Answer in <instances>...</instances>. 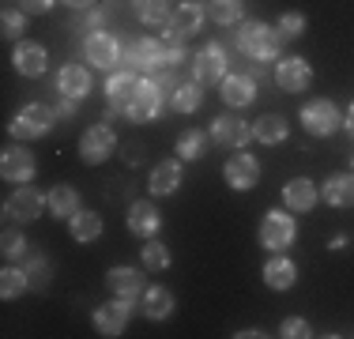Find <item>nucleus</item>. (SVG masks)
<instances>
[{"label":"nucleus","mask_w":354,"mask_h":339,"mask_svg":"<svg viewBox=\"0 0 354 339\" xmlns=\"http://www.w3.org/2000/svg\"><path fill=\"white\" fill-rule=\"evenodd\" d=\"M238 53H245L249 61H279V49H283V34L279 27H268L260 19H241L238 23Z\"/></svg>","instance_id":"f257e3e1"},{"label":"nucleus","mask_w":354,"mask_h":339,"mask_svg":"<svg viewBox=\"0 0 354 339\" xmlns=\"http://www.w3.org/2000/svg\"><path fill=\"white\" fill-rule=\"evenodd\" d=\"M57 121V109L46 106V102H27V106L19 109V113L8 121V136L12 140H41V136H49V129H53Z\"/></svg>","instance_id":"f03ea898"},{"label":"nucleus","mask_w":354,"mask_h":339,"mask_svg":"<svg viewBox=\"0 0 354 339\" xmlns=\"http://www.w3.org/2000/svg\"><path fill=\"white\" fill-rule=\"evenodd\" d=\"M204 19H207V8L196 4V0H185V4H177V12L170 15V23L162 27V42H166V46H185L192 34L204 30Z\"/></svg>","instance_id":"7ed1b4c3"},{"label":"nucleus","mask_w":354,"mask_h":339,"mask_svg":"<svg viewBox=\"0 0 354 339\" xmlns=\"http://www.w3.org/2000/svg\"><path fill=\"white\" fill-rule=\"evenodd\" d=\"M41 211H49V192H38L35 185H15V192L4 200L8 223H35Z\"/></svg>","instance_id":"20e7f679"},{"label":"nucleus","mask_w":354,"mask_h":339,"mask_svg":"<svg viewBox=\"0 0 354 339\" xmlns=\"http://www.w3.org/2000/svg\"><path fill=\"white\" fill-rule=\"evenodd\" d=\"M166 106H170V98H166V91L158 87V80H155V75H143L140 87H136V98H132L129 109H124V117L136 121V125H143V121H155Z\"/></svg>","instance_id":"39448f33"},{"label":"nucleus","mask_w":354,"mask_h":339,"mask_svg":"<svg viewBox=\"0 0 354 339\" xmlns=\"http://www.w3.org/2000/svg\"><path fill=\"white\" fill-rule=\"evenodd\" d=\"M226 68H230V49L223 42H204V49H196L192 57V80L196 83H223L226 80Z\"/></svg>","instance_id":"423d86ee"},{"label":"nucleus","mask_w":354,"mask_h":339,"mask_svg":"<svg viewBox=\"0 0 354 339\" xmlns=\"http://www.w3.org/2000/svg\"><path fill=\"white\" fill-rule=\"evenodd\" d=\"M294 241H298V223H294L290 211H268L264 223H260V245L268 253H286Z\"/></svg>","instance_id":"0eeeda50"},{"label":"nucleus","mask_w":354,"mask_h":339,"mask_svg":"<svg viewBox=\"0 0 354 339\" xmlns=\"http://www.w3.org/2000/svg\"><path fill=\"white\" fill-rule=\"evenodd\" d=\"M83 57H87V64L98 68V72H117V68H121V57H124V46L113 34L95 30V34L83 38Z\"/></svg>","instance_id":"6e6552de"},{"label":"nucleus","mask_w":354,"mask_h":339,"mask_svg":"<svg viewBox=\"0 0 354 339\" xmlns=\"http://www.w3.org/2000/svg\"><path fill=\"white\" fill-rule=\"evenodd\" d=\"M301 129L309 136H335L343 129V113L332 98H313L301 106Z\"/></svg>","instance_id":"1a4fd4ad"},{"label":"nucleus","mask_w":354,"mask_h":339,"mask_svg":"<svg viewBox=\"0 0 354 339\" xmlns=\"http://www.w3.org/2000/svg\"><path fill=\"white\" fill-rule=\"evenodd\" d=\"M136 87H140V72H132V68H117V72L106 75V117L102 121H113L117 113H124L129 109V102L136 98Z\"/></svg>","instance_id":"9d476101"},{"label":"nucleus","mask_w":354,"mask_h":339,"mask_svg":"<svg viewBox=\"0 0 354 339\" xmlns=\"http://www.w3.org/2000/svg\"><path fill=\"white\" fill-rule=\"evenodd\" d=\"M162 64H166V42L140 38V42H132V46H124L121 68H132V72H143V75H155Z\"/></svg>","instance_id":"9b49d317"},{"label":"nucleus","mask_w":354,"mask_h":339,"mask_svg":"<svg viewBox=\"0 0 354 339\" xmlns=\"http://www.w3.org/2000/svg\"><path fill=\"white\" fill-rule=\"evenodd\" d=\"M132 309H136V302H132V298H117V294H113L109 302H102V305L95 309V332L106 336V339L121 336L124 328H129Z\"/></svg>","instance_id":"f8f14e48"},{"label":"nucleus","mask_w":354,"mask_h":339,"mask_svg":"<svg viewBox=\"0 0 354 339\" xmlns=\"http://www.w3.org/2000/svg\"><path fill=\"white\" fill-rule=\"evenodd\" d=\"M113 151H117V132L109 129V125H91V129L80 136V158L87 166H102Z\"/></svg>","instance_id":"ddd939ff"},{"label":"nucleus","mask_w":354,"mask_h":339,"mask_svg":"<svg viewBox=\"0 0 354 339\" xmlns=\"http://www.w3.org/2000/svg\"><path fill=\"white\" fill-rule=\"evenodd\" d=\"M275 83H279V91L286 95H301V91L313 83V68H309L306 57H279L275 61Z\"/></svg>","instance_id":"4468645a"},{"label":"nucleus","mask_w":354,"mask_h":339,"mask_svg":"<svg viewBox=\"0 0 354 339\" xmlns=\"http://www.w3.org/2000/svg\"><path fill=\"white\" fill-rule=\"evenodd\" d=\"M249 140H252V125L241 121L238 113H223V117H215V121H212V143H218V147L241 151Z\"/></svg>","instance_id":"2eb2a0df"},{"label":"nucleus","mask_w":354,"mask_h":339,"mask_svg":"<svg viewBox=\"0 0 354 339\" xmlns=\"http://www.w3.org/2000/svg\"><path fill=\"white\" fill-rule=\"evenodd\" d=\"M223 177H226V185H230L234 192L257 189V181H260V163H257V155H245V151L230 155V158H226V166H223Z\"/></svg>","instance_id":"dca6fc26"},{"label":"nucleus","mask_w":354,"mask_h":339,"mask_svg":"<svg viewBox=\"0 0 354 339\" xmlns=\"http://www.w3.org/2000/svg\"><path fill=\"white\" fill-rule=\"evenodd\" d=\"M12 64H15V72H19V75L38 80V75H46V68H49V53H46L41 42L19 38V42H15V49H12Z\"/></svg>","instance_id":"f3484780"},{"label":"nucleus","mask_w":354,"mask_h":339,"mask_svg":"<svg viewBox=\"0 0 354 339\" xmlns=\"http://www.w3.org/2000/svg\"><path fill=\"white\" fill-rule=\"evenodd\" d=\"M35 174H38V163H35L30 151H23V147H8L4 151V158H0V177H4V181L30 185V181H35Z\"/></svg>","instance_id":"a211bd4d"},{"label":"nucleus","mask_w":354,"mask_h":339,"mask_svg":"<svg viewBox=\"0 0 354 339\" xmlns=\"http://www.w3.org/2000/svg\"><path fill=\"white\" fill-rule=\"evenodd\" d=\"M218 95H223V102L230 109H245V106H252V102H257V80H252L249 72H226V80L218 83Z\"/></svg>","instance_id":"6ab92c4d"},{"label":"nucleus","mask_w":354,"mask_h":339,"mask_svg":"<svg viewBox=\"0 0 354 339\" xmlns=\"http://www.w3.org/2000/svg\"><path fill=\"white\" fill-rule=\"evenodd\" d=\"M143 275H147V268H109L106 271V286L109 291L117 294V298H132V302H140L143 298V291H147V286H143Z\"/></svg>","instance_id":"aec40b11"},{"label":"nucleus","mask_w":354,"mask_h":339,"mask_svg":"<svg viewBox=\"0 0 354 339\" xmlns=\"http://www.w3.org/2000/svg\"><path fill=\"white\" fill-rule=\"evenodd\" d=\"M320 200L317 185L309 181V177H290V181L283 185V208L294 211V215H301V211H313Z\"/></svg>","instance_id":"412c9836"},{"label":"nucleus","mask_w":354,"mask_h":339,"mask_svg":"<svg viewBox=\"0 0 354 339\" xmlns=\"http://www.w3.org/2000/svg\"><path fill=\"white\" fill-rule=\"evenodd\" d=\"M158 226H162V215H158V208H155L151 200H136V203L129 208V234H136L140 241L155 237Z\"/></svg>","instance_id":"4be33fe9"},{"label":"nucleus","mask_w":354,"mask_h":339,"mask_svg":"<svg viewBox=\"0 0 354 339\" xmlns=\"http://www.w3.org/2000/svg\"><path fill=\"white\" fill-rule=\"evenodd\" d=\"M147 189L151 196H174L181 189V158H162L147 177Z\"/></svg>","instance_id":"5701e85b"},{"label":"nucleus","mask_w":354,"mask_h":339,"mask_svg":"<svg viewBox=\"0 0 354 339\" xmlns=\"http://www.w3.org/2000/svg\"><path fill=\"white\" fill-rule=\"evenodd\" d=\"M294 283H298V264H294L286 253H275V257L264 264V286L283 294V291H290Z\"/></svg>","instance_id":"b1692460"},{"label":"nucleus","mask_w":354,"mask_h":339,"mask_svg":"<svg viewBox=\"0 0 354 339\" xmlns=\"http://www.w3.org/2000/svg\"><path fill=\"white\" fill-rule=\"evenodd\" d=\"M57 91H61L64 98H87L91 95V72L83 64H64L61 72H57Z\"/></svg>","instance_id":"393cba45"},{"label":"nucleus","mask_w":354,"mask_h":339,"mask_svg":"<svg viewBox=\"0 0 354 339\" xmlns=\"http://www.w3.org/2000/svg\"><path fill=\"white\" fill-rule=\"evenodd\" d=\"M290 136V125H286L283 113H264L252 121V140H260L264 147H275V143H286Z\"/></svg>","instance_id":"a878e982"},{"label":"nucleus","mask_w":354,"mask_h":339,"mask_svg":"<svg viewBox=\"0 0 354 339\" xmlns=\"http://www.w3.org/2000/svg\"><path fill=\"white\" fill-rule=\"evenodd\" d=\"M174 291L170 286H147V291H143V317L147 320H166V317H174Z\"/></svg>","instance_id":"bb28decb"},{"label":"nucleus","mask_w":354,"mask_h":339,"mask_svg":"<svg viewBox=\"0 0 354 339\" xmlns=\"http://www.w3.org/2000/svg\"><path fill=\"white\" fill-rule=\"evenodd\" d=\"M68 234H72L80 245L98 241V237H102V215H98V211L80 208V211H75V215L68 219Z\"/></svg>","instance_id":"cd10ccee"},{"label":"nucleus","mask_w":354,"mask_h":339,"mask_svg":"<svg viewBox=\"0 0 354 339\" xmlns=\"http://www.w3.org/2000/svg\"><path fill=\"white\" fill-rule=\"evenodd\" d=\"M324 203H332V208H354V170L328 177L324 181Z\"/></svg>","instance_id":"c85d7f7f"},{"label":"nucleus","mask_w":354,"mask_h":339,"mask_svg":"<svg viewBox=\"0 0 354 339\" xmlns=\"http://www.w3.org/2000/svg\"><path fill=\"white\" fill-rule=\"evenodd\" d=\"M207 143H212V132L185 129L181 136H177V158H181V163H196V158L207 155Z\"/></svg>","instance_id":"c756f323"},{"label":"nucleus","mask_w":354,"mask_h":339,"mask_svg":"<svg viewBox=\"0 0 354 339\" xmlns=\"http://www.w3.org/2000/svg\"><path fill=\"white\" fill-rule=\"evenodd\" d=\"M204 106V83L189 80V83H177V91L170 95V109L174 113H196Z\"/></svg>","instance_id":"7c9ffc66"},{"label":"nucleus","mask_w":354,"mask_h":339,"mask_svg":"<svg viewBox=\"0 0 354 339\" xmlns=\"http://www.w3.org/2000/svg\"><path fill=\"white\" fill-rule=\"evenodd\" d=\"M207 19L218 27H238L245 19V0H207Z\"/></svg>","instance_id":"2f4dec72"},{"label":"nucleus","mask_w":354,"mask_h":339,"mask_svg":"<svg viewBox=\"0 0 354 339\" xmlns=\"http://www.w3.org/2000/svg\"><path fill=\"white\" fill-rule=\"evenodd\" d=\"M75 211H80V192H75L72 185H57V189H49V215L53 219H72Z\"/></svg>","instance_id":"473e14b6"},{"label":"nucleus","mask_w":354,"mask_h":339,"mask_svg":"<svg viewBox=\"0 0 354 339\" xmlns=\"http://www.w3.org/2000/svg\"><path fill=\"white\" fill-rule=\"evenodd\" d=\"M23 268H27L30 291H46L49 279H53V264H49L46 253H27V257H23Z\"/></svg>","instance_id":"72a5a7b5"},{"label":"nucleus","mask_w":354,"mask_h":339,"mask_svg":"<svg viewBox=\"0 0 354 339\" xmlns=\"http://www.w3.org/2000/svg\"><path fill=\"white\" fill-rule=\"evenodd\" d=\"M132 12L147 27H166L170 23V0H132Z\"/></svg>","instance_id":"f704fd0d"},{"label":"nucleus","mask_w":354,"mask_h":339,"mask_svg":"<svg viewBox=\"0 0 354 339\" xmlns=\"http://www.w3.org/2000/svg\"><path fill=\"white\" fill-rule=\"evenodd\" d=\"M23 291H30L27 268H12V264H8L4 271H0V298L12 302V298H19Z\"/></svg>","instance_id":"c9c22d12"},{"label":"nucleus","mask_w":354,"mask_h":339,"mask_svg":"<svg viewBox=\"0 0 354 339\" xmlns=\"http://www.w3.org/2000/svg\"><path fill=\"white\" fill-rule=\"evenodd\" d=\"M140 260H143V268H147V271H166V268H170V249H166L162 241H155V237H147L143 249H140Z\"/></svg>","instance_id":"e433bc0d"},{"label":"nucleus","mask_w":354,"mask_h":339,"mask_svg":"<svg viewBox=\"0 0 354 339\" xmlns=\"http://www.w3.org/2000/svg\"><path fill=\"white\" fill-rule=\"evenodd\" d=\"M27 19L30 15L23 12V8H4V15H0V34H4L8 42H19L23 30H27Z\"/></svg>","instance_id":"4c0bfd02"},{"label":"nucleus","mask_w":354,"mask_h":339,"mask_svg":"<svg viewBox=\"0 0 354 339\" xmlns=\"http://www.w3.org/2000/svg\"><path fill=\"white\" fill-rule=\"evenodd\" d=\"M0 253H4V260H23L27 257V237H23L19 230H8L4 237H0Z\"/></svg>","instance_id":"58836bf2"},{"label":"nucleus","mask_w":354,"mask_h":339,"mask_svg":"<svg viewBox=\"0 0 354 339\" xmlns=\"http://www.w3.org/2000/svg\"><path fill=\"white\" fill-rule=\"evenodd\" d=\"M279 34H283V42L301 38V34H306V15L301 12H283L279 15Z\"/></svg>","instance_id":"ea45409f"},{"label":"nucleus","mask_w":354,"mask_h":339,"mask_svg":"<svg viewBox=\"0 0 354 339\" xmlns=\"http://www.w3.org/2000/svg\"><path fill=\"white\" fill-rule=\"evenodd\" d=\"M279 336L283 339H309V336H313V328H309L306 317H286L279 324Z\"/></svg>","instance_id":"a19ab883"},{"label":"nucleus","mask_w":354,"mask_h":339,"mask_svg":"<svg viewBox=\"0 0 354 339\" xmlns=\"http://www.w3.org/2000/svg\"><path fill=\"white\" fill-rule=\"evenodd\" d=\"M106 19H109L106 12H95V8H87V19H83V23H75V27H83V30H91V34H95V30H102V27H106Z\"/></svg>","instance_id":"79ce46f5"},{"label":"nucleus","mask_w":354,"mask_h":339,"mask_svg":"<svg viewBox=\"0 0 354 339\" xmlns=\"http://www.w3.org/2000/svg\"><path fill=\"white\" fill-rule=\"evenodd\" d=\"M53 4L57 0H19V8L27 15H46V12H53Z\"/></svg>","instance_id":"37998d69"},{"label":"nucleus","mask_w":354,"mask_h":339,"mask_svg":"<svg viewBox=\"0 0 354 339\" xmlns=\"http://www.w3.org/2000/svg\"><path fill=\"white\" fill-rule=\"evenodd\" d=\"M57 121H72V117H75V98H64L61 95V102H57Z\"/></svg>","instance_id":"c03bdc74"},{"label":"nucleus","mask_w":354,"mask_h":339,"mask_svg":"<svg viewBox=\"0 0 354 339\" xmlns=\"http://www.w3.org/2000/svg\"><path fill=\"white\" fill-rule=\"evenodd\" d=\"M185 61V46H166V68H177Z\"/></svg>","instance_id":"a18cd8bd"},{"label":"nucleus","mask_w":354,"mask_h":339,"mask_svg":"<svg viewBox=\"0 0 354 339\" xmlns=\"http://www.w3.org/2000/svg\"><path fill=\"white\" fill-rule=\"evenodd\" d=\"M140 147H136V143H129V147H124V163H129V166H140Z\"/></svg>","instance_id":"49530a36"},{"label":"nucleus","mask_w":354,"mask_h":339,"mask_svg":"<svg viewBox=\"0 0 354 339\" xmlns=\"http://www.w3.org/2000/svg\"><path fill=\"white\" fill-rule=\"evenodd\" d=\"M347 241H351V237H347V234L339 230V234L332 237V241H328V249H332V253H339V249H347Z\"/></svg>","instance_id":"de8ad7c7"},{"label":"nucleus","mask_w":354,"mask_h":339,"mask_svg":"<svg viewBox=\"0 0 354 339\" xmlns=\"http://www.w3.org/2000/svg\"><path fill=\"white\" fill-rule=\"evenodd\" d=\"M249 75H252V80L260 83V80H268V68L260 64V61H252V64H249Z\"/></svg>","instance_id":"09e8293b"},{"label":"nucleus","mask_w":354,"mask_h":339,"mask_svg":"<svg viewBox=\"0 0 354 339\" xmlns=\"http://www.w3.org/2000/svg\"><path fill=\"white\" fill-rule=\"evenodd\" d=\"M64 4H68V8H75V12H87V8H95L98 0H64Z\"/></svg>","instance_id":"8fccbe9b"},{"label":"nucleus","mask_w":354,"mask_h":339,"mask_svg":"<svg viewBox=\"0 0 354 339\" xmlns=\"http://www.w3.org/2000/svg\"><path fill=\"white\" fill-rule=\"evenodd\" d=\"M343 129H347V132L354 136V106L347 109V117H343Z\"/></svg>","instance_id":"3c124183"},{"label":"nucleus","mask_w":354,"mask_h":339,"mask_svg":"<svg viewBox=\"0 0 354 339\" xmlns=\"http://www.w3.org/2000/svg\"><path fill=\"white\" fill-rule=\"evenodd\" d=\"M234 336H238V339H257V336H264V332H260V328H245V332H234Z\"/></svg>","instance_id":"603ef678"},{"label":"nucleus","mask_w":354,"mask_h":339,"mask_svg":"<svg viewBox=\"0 0 354 339\" xmlns=\"http://www.w3.org/2000/svg\"><path fill=\"white\" fill-rule=\"evenodd\" d=\"M351 163H354V158H351Z\"/></svg>","instance_id":"864d4df0"}]
</instances>
